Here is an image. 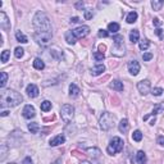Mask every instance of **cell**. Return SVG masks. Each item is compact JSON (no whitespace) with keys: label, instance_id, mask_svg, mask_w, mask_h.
<instances>
[{"label":"cell","instance_id":"6da1fadb","mask_svg":"<svg viewBox=\"0 0 164 164\" xmlns=\"http://www.w3.org/2000/svg\"><path fill=\"white\" fill-rule=\"evenodd\" d=\"M23 101V98L19 92L14 90H3L0 92V105L1 108H13L17 107Z\"/></svg>","mask_w":164,"mask_h":164},{"label":"cell","instance_id":"7a4b0ae2","mask_svg":"<svg viewBox=\"0 0 164 164\" xmlns=\"http://www.w3.org/2000/svg\"><path fill=\"white\" fill-rule=\"evenodd\" d=\"M33 27L36 32H51V23L44 12H37L35 14Z\"/></svg>","mask_w":164,"mask_h":164},{"label":"cell","instance_id":"3957f363","mask_svg":"<svg viewBox=\"0 0 164 164\" xmlns=\"http://www.w3.org/2000/svg\"><path fill=\"white\" fill-rule=\"evenodd\" d=\"M114 122H115V118L112 113H108V112H104L100 117V128L103 131H109L112 127L114 126Z\"/></svg>","mask_w":164,"mask_h":164},{"label":"cell","instance_id":"277c9868","mask_svg":"<svg viewBox=\"0 0 164 164\" xmlns=\"http://www.w3.org/2000/svg\"><path fill=\"white\" fill-rule=\"evenodd\" d=\"M123 140L121 139V137H113V139L110 140V142H109V145L107 147V151L109 155H114V154L122 151V149H123Z\"/></svg>","mask_w":164,"mask_h":164},{"label":"cell","instance_id":"5b68a950","mask_svg":"<svg viewBox=\"0 0 164 164\" xmlns=\"http://www.w3.org/2000/svg\"><path fill=\"white\" fill-rule=\"evenodd\" d=\"M51 37H53V32H35L33 33L35 41L41 46H47L51 41Z\"/></svg>","mask_w":164,"mask_h":164},{"label":"cell","instance_id":"8992f818","mask_svg":"<svg viewBox=\"0 0 164 164\" xmlns=\"http://www.w3.org/2000/svg\"><path fill=\"white\" fill-rule=\"evenodd\" d=\"M73 115H75V108L69 104H64L62 108H60V117L62 119L66 122V123H69L72 121Z\"/></svg>","mask_w":164,"mask_h":164},{"label":"cell","instance_id":"52a82bcc","mask_svg":"<svg viewBox=\"0 0 164 164\" xmlns=\"http://www.w3.org/2000/svg\"><path fill=\"white\" fill-rule=\"evenodd\" d=\"M72 31H73L75 37L78 40V38L86 37L90 33V27H87V26H80V27H77V28H75V30H72Z\"/></svg>","mask_w":164,"mask_h":164},{"label":"cell","instance_id":"ba28073f","mask_svg":"<svg viewBox=\"0 0 164 164\" xmlns=\"http://www.w3.org/2000/svg\"><path fill=\"white\" fill-rule=\"evenodd\" d=\"M137 90L141 95H146L150 92V81L149 80H142L137 83Z\"/></svg>","mask_w":164,"mask_h":164},{"label":"cell","instance_id":"9c48e42d","mask_svg":"<svg viewBox=\"0 0 164 164\" xmlns=\"http://www.w3.org/2000/svg\"><path fill=\"white\" fill-rule=\"evenodd\" d=\"M128 72L132 76H137L140 72V63L137 62V60H131V62L128 63Z\"/></svg>","mask_w":164,"mask_h":164},{"label":"cell","instance_id":"30bf717a","mask_svg":"<svg viewBox=\"0 0 164 164\" xmlns=\"http://www.w3.org/2000/svg\"><path fill=\"white\" fill-rule=\"evenodd\" d=\"M0 27L4 31H8L10 28V23H9V19L6 17V14L4 12H0Z\"/></svg>","mask_w":164,"mask_h":164},{"label":"cell","instance_id":"8fae6325","mask_svg":"<svg viewBox=\"0 0 164 164\" xmlns=\"http://www.w3.org/2000/svg\"><path fill=\"white\" fill-rule=\"evenodd\" d=\"M22 114H23V117L26 119H31V118L35 117V108L32 107V105H26L23 108V110H22Z\"/></svg>","mask_w":164,"mask_h":164},{"label":"cell","instance_id":"7c38bea8","mask_svg":"<svg viewBox=\"0 0 164 164\" xmlns=\"http://www.w3.org/2000/svg\"><path fill=\"white\" fill-rule=\"evenodd\" d=\"M26 92H27V95L30 96V98H37L38 96V87L36 85H33V83H30V85L27 86V89H26Z\"/></svg>","mask_w":164,"mask_h":164},{"label":"cell","instance_id":"4fadbf2b","mask_svg":"<svg viewBox=\"0 0 164 164\" xmlns=\"http://www.w3.org/2000/svg\"><path fill=\"white\" fill-rule=\"evenodd\" d=\"M66 142V137H64V135H58V136L53 137V139L50 140L49 145L50 146H58V145H62V144Z\"/></svg>","mask_w":164,"mask_h":164},{"label":"cell","instance_id":"5bb4252c","mask_svg":"<svg viewBox=\"0 0 164 164\" xmlns=\"http://www.w3.org/2000/svg\"><path fill=\"white\" fill-rule=\"evenodd\" d=\"M80 92H81V90L80 87L76 85V83H70L69 85V96L70 98H77V96H80Z\"/></svg>","mask_w":164,"mask_h":164},{"label":"cell","instance_id":"9a60e30c","mask_svg":"<svg viewBox=\"0 0 164 164\" xmlns=\"http://www.w3.org/2000/svg\"><path fill=\"white\" fill-rule=\"evenodd\" d=\"M105 70V67H104V64H100V63H98L96 66L94 67V68L91 69V75L92 76H100L103 72Z\"/></svg>","mask_w":164,"mask_h":164},{"label":"cell","instance_id":"2e32d148","mask_svg":"<svg viewBox=\"0 0 164 164\" xmlns=\"http://www.w3.org/2000/svg\"><path fill=\"white\" fill-rule=\"evenodd\" d=\"M128 128H130V123H128V119H122L119 122V126H118V130H119V132L122 133H126L127 131H128Z\"/></svg>","mask_w":164,"mask_h":164},{"label":"cell","instance_id":"e0dca14e","mask_svg":"<svg viewBox=\"0 0 164 164\" xmlns=\"http://www.w3.org/2000/svg\"><path fill=\"white\" fill-rule=\"evenodd\" d=\"M110 89L115 90V91H123V83H122L119 80H114V81H112L110 83Z\"/></svg>","mask_w":164,"mask_h":164},{"label":"cell","instance_id":"ac0fdd59","mask_svg":"<svg viewBox=\"0 0 164 164\" xmlns=\"http://www.w3.org/2000/svg\"><path fill=\"white\" fill-rule=\"evenodd\" d=\"M146 160H147L146 154L144 151H139L136 154V162H137V164H145Z\"/></svg>","mask_w":164,"mask_h":164},{"label":"cell","instance_id":"d6986e66","mask_svg":"<svg viewBox=\"0 0 164 164\" xmlns=\"http://www.w3.org/2000/svg\"><path fill=\"white\" fill-rule=\"evenodd\" d=\"M66 41H67V43H68L69 45L76 44L77 38L75 37V35H73V31H68V32L66 33Z\"/></svg>","mask_w":164,"mask_h":164},{"label":"cell","instance_id":"ffe728a7","mask_svg":"<svg viewBox=\"0 0 164 164\" xmlns=\"http://www.w3.org/2000/svg\"><path fill=\"white\" fill-rule=\"evenodd\" d=\"M33 68L37 69V70H43L45 68V63L40 59V58H36V59L33 60Z\"/></svg>","mask_w":164,"mask_h":164},{"label":"cell","instance_id":"44dd1931","mask_svg":"<svg viewBox=\"0 0 164 164\" xmlns=\"http://www.w3.org/2000/svg\"><path fill=\"white\" fill-rule=\"evenodd\" d=\"M137 13L136 12H130L127 14V17H126V21H127V23H135V22L137 21Z\"/></svg>","mask_w":164,"mask_h":164},{"label":"cell","instance_id":"7402d4cb","mask_svg":"<svg viewBox=\"0 0 164 164\" xmlns=\"http://www.w3.org/2000/svg\"><path fill=\"white\" fill-rule=\"evenodd\" d=\"M139 38H140V33H139V31L137 30H133V31H131V33H130V41L132 44L135 43H139Z\"/></svg>","mask_w":164,"mask_h":164},{"label":"cell","instance_id":"603a6c76","mask_svg":"<svg viewBox=\"0 0 164 164\" xmlns=\"http://www.w3.org/2000/svg\"><path fill=\"white\" fill-rule=\"evenodd\" d=\"M118 31H119V24L118 23L112 22V23L108 24V32H110V33H117Z\"/></svg>","mask_w":164,"mask_h":164},{"label":"cell","instance_id":"cb8c5ba5","mask_svg":"<svg viewBox=\"0 0 164 164\" xmlns=\"http://www.w3.org/2000/svg\"><path fill=\"white\" fill-rule=\"evenodd\" d=\"M15 38H17L19 43H22V44L28 43V38L26 37L24 33H23V32H21V31H17V32H15Z\"/></svg>","mask_w":164,"mask_h":164},{"label":"cell","instance_id":"d4e9b609","mask_svg":"<svg viewBox=\"0 0 164 164\" xmlns=\"http://www.w3.org/2000/svg\"><path fill=\"white\" fill-rule=\"evenodd\" d=\"M87 153H89V155H91L92 158H99L100 156V154H101V151L99 149H96V147H90V149H87Z\"/></svg>","mask_w":164,"mask_h":164},{"label":"cell","instance_id":"484cf974","mask_svg":"<svg viewBox=\"0 0 164 164\" xmlns=\"http://www.w3.org/2000/svg\"><path fill=\"white\" fill-rule=\"evenodd\" d=\"M28 130H30L31 133H37L38 130H40V126L36 122H32V123H28Z\"/></svg>","mask_w":164,"mask_h":164},{"label":"cell","instance_id":"4316f807","mask_svg":"<svg viewBox=\"0 0 164 164\" xmlns=\"http://www.w3.org/2000/svg\"><path fill=\"white\" fill-rule=\"evenodd\" d=\"M163 0H153L151 1V6H153V9L154 10H160L162 9V6H163Z\"/></svg>","mask_w":164,"mask_h":164},{"label":"cell","instance_id":"83f0119b","mask_svg":"<svg viewBox=\"0 0 164 164\" xmlns=\"http://www.w3.org/2000/svg\"><path fill=\"white\" fill-rule=\"evenodd\" d=\"M132 140L133 141H136V142H140L141 140H142V132L141 131H135V132L132 133Z\"/></svg>","mask_w":164,"mask_h":164},{"label":"cell","instance_id":"f1b7e54d","mask_svg":"<svg viewBox=\"0 0 164 164\" xmlns=\"http://www.w3.org/2000/svg\"><path fill=\"white\" fill-rule=\"evenodd\" d=\"M139 46H140L141 50H147V49H149V46H150V41L147 40V38H144V40L140 41Z\"/></svg>","mask_w":164,"mask_h":164},{"label":"cell","instance_id":"f546056e","mask_svg":"<svg viewBox=\"0 0 164 164\" xmlns=\"http://www.w3.org/2000/svg\"><path fill=\"white\" fill-rule=\"evenodd\" d=\"M40 108H41V110H43V112H49L51 109V103L49 100H45V101L41 103V107Z\"/></svg>","mask_w":164,"mask_h":164},{"label":"cell","instance_id":"4dcf8cb0","mask_svg":"<svg viewBox=\"0 0 164 164\" xmlns=\"http://www.w3.org/2000/svg\"><path fill=\"white\" fill-rule=\"evenodd\" d=\"M163 110H164V107H163L162 104H159V105H156V107L153 109L151 114H149V115H156V114H160V113H163Z\"/></svg>","mask_w":164,"mask_h":164},{"label":"cell","instance_id":"1f68e13d","mask_svg":"<svg viewBox=\"0 0 164 164\" xmlns=\"http://www.w3.org/2000/svg\"><path fill=\"white\" fill-rule=\"evenodd\" d=\"M0 76H1V81H0V87H5L6 82H8V75H6L5 72H1L0 73Z\"/></svg>","mask_w":164,"mask_h":164},{"label":"cell","instance_id":"d6a6232c","mask_svg":"<svg viewBox=\"0 0 164 164\" xmlns=\"http://www.w3.org/2000/svg\"><path fill=\"white\" fill-rule=\"evenodd\" d=\"M9 57H10V51H9V50H3V53H1V62L6 63L9 60Z\"/></svg>","mask_w":164,"mask_h":164},{"label":"cell","instance_id":"836d02e7","mask_svg":"<svg viewBox=\"0 0 164 164\" xmlns=\"http://www.w3.org/2000/svg\"><path fill=\"white\" fill-rule=\"evenodd\" d=\"M113 41H114V45H123V36L115 35V36H113Z\"/></svg>","mask_w":164,"mask_h":164},{"label":"cell","instance_id":"e575fe53","mask_svg":"<svg viewBox=\"0 0 164 164\" xmlns=\"http://www.w3.org/2000/svg\"><path fill=\"white\" fill-rule=\"evenodd\" d=\"M104 53H100V51H96V53L94 54V59L96 60V62H101V60H104Z\"/></svg>","mask_w":164,"mask_h":164},{"label":"cell","instance_id":"d590c367","mask_svg":"<svg viewBox=\"0 0 164 164\" xmlns=\"http://www.w3.org/2000/svg\"><path fill=\"white\" fill-rule=\"evenodd\" d=\"M23 54H24V50L22 49V47H15V50H14V55H15V58L21 59V58L23 57Z\"/></svg>","mask_w":164,"mask_h":164},{"label":"cell","instance_id":"8d00e7d4","mask_svg":"<svg viewBox=\"0 0 164 164\" xmlns=\"http://www.w3.org/2000/svg\"><path fill=\"white\" fill-rule=\"evenodd\" d=\"M163 89L162 87H155V89H153L151 90V94L154 95V96H160V95H162L163 94Z\"/></svg>","mask_w":164,"mask_h":164},{"label":"cell","instance_id":"74e56055","mask_svg":"<svg viewBox=\"0 0 164 164\" xmlns=\"http://www.w3.org/2000/svg\"><path fill=\"white\" fill-rule=\"evenodd\" d=\"M94 17V12H92V9H87V10H85V19H91Z\"/></svg>","mask_w":164,"mask_h":164},{"label":"cell","instance_id":"f35d334b","mask_svg":"<svg viewBox=\"0 0 164 164\" xmlns=\"http://www.w3.org/2000/svg\"><path fill=\"white\" fill-rule=\"evenodd\" d=\"M153 58V54L151 53H144L142 54V59H144V62H149L150 59Z\"/></svg>","mask_w":164,"mask_h":164},{"label":"cell","instance_id":"ab89813d","mask_svg":"<svg viewBox=\"0 0 164 164\" xmlns=\"http://www.w3.org/2000/svg\"><path fill=\"white\" fill-rule=\"evenodd\" d=\"M6 146L5 145H1V156H0V159L1 160H4L5 159V156H6Z\"/></svg>","mask_w":164,"mask_h":164},{"label":"cell","instance_id":"60d3db41","mask_svg":"<svg viewBox=\"0 0 164 164\" xmlns=\"http://www.w3.org/2000/svg\"><path fill=\"white\" fill-rule=\"evenodd\" d=\"M108 35H109V32L105 30H99V32H98L99 37H108Z\"/></svg>","mask_w":164,"mask_h":164},{"label":"cell","instance_id":"b9f144b4","mask_svg":"<svg viewBox=\"0 0 164 164\" xmlns=\"http://www.w3.org/2000/svg\"><path fill=\"white\" fill-rule=\"evenodd\" d=\"M155 33L159 36L160 40H162V38L164 37V35H163V30H162V28H156V30H155Z\"/></svg>","mask_w":164,"mask_h":164},{"label":"cell","instance_id":"7bdbcfd3","mask_svg":"<svg viewBox=\"0 0 164 164\" xmlns=\"http://www.w3.org/2000/svg\"><path fill=\"white\" fill-rule=\"evenodd\" d=\"M153 23H154V26H156V27H160V26H162V21H160L159 18H154Z\"/></svg>","mask_w":164,"mask_h":164},{"label":"cell","instance_id":"ee69618b","mask_svg":"<svg viewBox=\"0 0 164 164\" xmlns=\"http://www.w3.org/2000/svg\"><path fill=\"white\" fill-rule=\"evenodd\" d=\"M156 141H158V144H159L160 146H164V136H159Z\"/></svg>","mask_w":164,"mask_h":164},{"label":"cell","instance_id":"f6af8a7d","mask_svg":"<svg viewBox=\"0 0 164 164\" xmlns=\"http://www.w3.org/2000/svg\"><path fill=\"white\" fill-rule=\"evenodd\" d=\"M23 164H32V159L30 158V156H27V158H24V160H23Z\"/></svg>","mask_w":164,"mask_h":164},{"label":"cell","instance_id":"bcb514c9","mask_svg":"<svg viewBox=\"0 0 164 164\" xmlns=\"http://www.w3.org/2000/svg\"><path fill=\"white\" fill-rule=\"evenodd\" d=\"M76 8H77V9H81V10H82V9H83V3H82V1H78V3L76 4Z\"/></svg>","mask_w":164,"mask_h":164},{"label":"cell","instance_id":"7dc6e473","mask_svg":"<svg viewBox=\"0 0 164 164\" xmlns=\"http://www.w3.org/2000/svg\"><path fill=\"white\" fill-rule=\"evenodd\" d=\"M77 22H80V18H78V17H73V18H70V23H77Z\"/></svg>","mask_w":164,"mask_h":164},{"label":"cell","instance_id":"c3c4849f","mask_svg":"<svg viewBox=\"0 0 164 164\" xmlns=\"http://www.w3.org/2000/svg\"><path fill=\"white\" fill-rule=\"evenodd\" d=\"M105 49H107V47H105V45H99V51H100V53H104Z\"/></svg>","mask_w":164,"mask_h":164},{"label":"cell","instance_id":"681fc988","mask_svg":"<svg viewBox=\"0 0 164 164\" xmlns=\"http://www.w3.org/2000/svg\"><path fill=\"white\" fill-rule=\"evenodd\" d=\"M9 113L6 110H4V112H1V117H6V115H8Z\"/></svg>","mask_w":164,"mask_h":164},{"label":"cell","instance_id":"f907efd6","mask_svg":"<svg viewBox=\"0 0 164 164\" xmlns=\"http://www.w3.org/2000/svg\"><path fill=\"white\" fill-rule=\"evenodd\" d=\"M53 164H62V159H57L55 162H54Z\"/></svg>","mask_w":164,"mask_h":164},{"label":"cell","instance_id":"816d5d0a","mask_svg":"<svg viewBox=\"0 0 164 164\" xmlns=\"http://www.w3.org/2000/svg\"><path fill=\"white\" fill-rule=\"evenodd\" d=\"M80 164H91V163H90V162H87V160H83V162H81Z\"/></svg>","mask_w":164,"mask_h":164},{"label":"cell","instance_id":"f5cc1de1","mask_svg":"<svg viewBox=\"0 0 164 164\" xmlns=\"http://www.w3.org/2000/svg\"><path fill=\"white\" fill-rule=\"evenodd\" d=\"M9 164H15V163H9Z\"/></svg>","mask_w":164,"mask_h":164}]
</instances>
